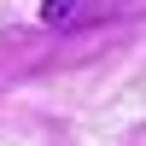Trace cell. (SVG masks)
I'll return each instance as SVG.
<instances>
[{
  "label": "cell",
  "instance_id": "1",
  "mask_svg": "<svg viewBox=\"0 0 146 146\" xmlns=\"http://www.w3.org/2000/svg\"><path fill=\"white\" fill-rule=\"evenodd\" d=\"M76 6H82V0H47V6H41V23H64Z\"/></svg>",
  "mask_w": 146,
  "mask_h": 146
}]
</instances>
